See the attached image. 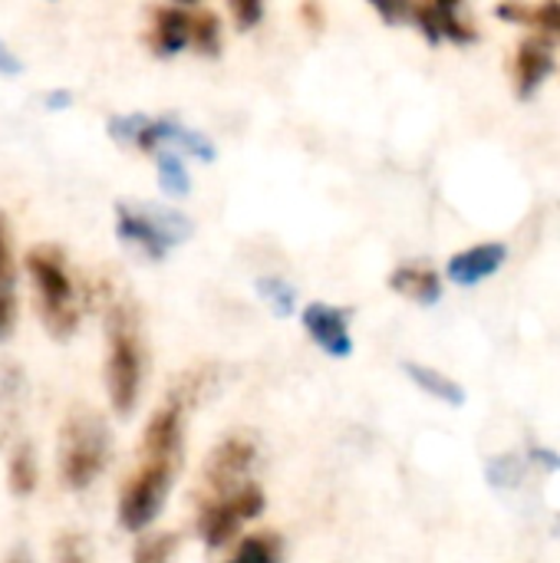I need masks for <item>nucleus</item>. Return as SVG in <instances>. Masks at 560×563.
<instances>
[{"mask_svg":"<svg viewBox=\"0 0 560 563\" xmlns=\"http://www.w3.org/2000/svg\"><path fill=\"white\" fill-rule=\"evenodd\" d=\"M264 508H267L264 488L257 482H251L248 488H241L231 498H221L215 505H201L198 518H195V531L208 551H221L241 534V525L261 518Z\"/></svg>","mask_w":560,"mask_h":563,"instance_id":"7","label":"nucleus"},{"mask_svg":"<svg viewBox=\"0 0 560 563\" xmlns=\"http://www.w3.org/2000/svg\"><path fill=\"white\" fill-rule=\"evenodd\" d=\"M178 554V534L162 531L145 538L135 551H132V563H172Z\"/></svg>","mask_w":560,"mask_h":563,"instance_id":"21","label":"nucleus"},{"mask_svg":"<svg viewBox=\"0 0 560 563\" xmlns=\"http://www.w3.org/2000/svg\"><path fill=\"white\" fill-rule=\"evenodd\" d=\"M43 102H46V109H66L73 102V96L66 89H56V92H46Z\"/></svg>","mask_w":560,"mask_h":563,"instance_id":"29","label":"nucleus"},{"mask_svg":"<svg viewBox=\"0 0 560 563\" xmlns=\"http://www.w3.org/2000/svg\"><path fill=\"white\" fill-rule=\"evenodd\" d=\"M254 465H257V442L248 432H234L221 439L201 465V478L195 488L198 508L215 505L248 488L254 482Z\"/></svg>","mask_w":560,"mask_h":563,"instance_id":"6","label":"nucleus"},{"mask_svg":"<svg viewBox=\"0 0 560 563\" xmlns=\"http://www.w3.org/2000/svg\"><path fill=\"white\" fill-rule=\"evenodd\" d=\"M191 46L201 56H218L224 46L221 36V16L208 7H191Z\"/></svg>","mask_w":560,"mask_h":563,"instance_id":"17","label":"nucleus"},{"mask_svg":"<svg viewBox=\"0 0 560 563\" xmlns=\"http://www.w3.org/2000/svg\"><path fill=\"white\" fill-rule=\"evenodd\" d=\"M525 482V462L518 455H498L488 462V485L495 488H518Z\"/></svg>","mask_w":560,"mask_h":563,"instance_id":"24","label":"nucleus"},{"mask_svg":"<svg viewBox=\"0 0 560 563\" xmlns=\"http://www.w3.org/2000/svg\"><path fill=\"white\" fill-rule=\"evenodd\" d=\"M145 379V336L132 300H119L106 313V393L116 416H132Z\"/></svg>","mask_w":560,"mask_h":563,"instance_id":"2","label":"nucleus"},{"mask_svg":"<svg viewBox=\"0 0 560 563\" xmlns=\"http://www.w3.org/2000/svg\"><path fill=\"white\" fill-rule=\"evenodd\" d=\"M505 257H508V247L498 244V241L475 244V247L455 254V257L449 261L446 274H449V280L459 284V287H475V284L488 280L492 274H498L502 264H505Z\"/></svg>","mask_w":560,"mask_h":563,"instance_id":"11","label":"nucleus"},{"mask_svg":"<svg viewBox=\"0 0 560 563\" xmlns=\"http://www.w3.org/2000/svg\"><path fill=\"white\" fill-rule=\"evenodd\" d=\"M300 13H304V20L310 23V30H320V26H323V10H320L317 3H304Z\"/></svg>","mask_w":560,"mask_h":563,"instance_id":"28","label":"nucleus"},{"mask_svg":"<svg viewBox=\"0 0 560 563\" xmlns=\"http://www.w3.org/2000/svg\"><path fill=\"white\" fill-rule=\"evenodd\" d=\"M495 13L505 20L528 23V26H538L545 33L560 36V3H502Z\"/></svg>","mask_w":560,"mask_h":563,"instance_id":"16","label":"nucleus"},{"mask_svg":"<svg viewBox=\"0 0 560 563\" xmlns=\"http://www.w3.org/2000/svg\"><path fill=\"white\" fill-rule=\"evenodd\" d=\"M191 46V7L162 3L149 10V49L162 59L178 56Z\"/></svg>","mask_w":560,"mask_h":563,"instance_id":"10","label":"nucleus"},{"mask_svg":"<svg viewBox=\"0 0 560 563\" xmlns=\"http://www.w3.org/2000/svg\"><path fill=\"white\" fill-rule=\"evenodd\" d=\"M300 323L307 336L333 360H347L353 353V336H350V310L333 307V303H307L300 310Z\"/></svg>","mask_w":560,"mask_h":563,"instance_id":"9","label":"nucleus"},{"mask_svg":"<svg viewBox=\"0 0 560 563\" xmlns=\"http://www.w3.org/2000/svg\"><path fill=\"white\" fill-rule=\"evenodd\" d=\"M389 287L422 307H432L442 300V280L432 267L426 264H399L393 274H389Z\"/></svg>","mask_w":560,"mask_h":563,"instance_id":"14","label":"nucleus"},{"mask_svg":"<svg viewBox=\"0 0 560 563\" xmlns=\"http://www.w3.org/2000/svg\"><path fill=\"white\" fill-rule=\"evenodd\" d=\"M7 485L17 498H30L36 492V455L33 445H17L7 465Z\"/></svg>","mask_w":560,"mask_h":563,"instance_id":"18","label":"nucleus"},{"mask_svg":"<svg viewBox=\"0 0 560 563\" xmlns=\"http://www.w3.org/2000/svg\"><path fill=\"white\" fill-rule=\"evenodd\" d=\"M406 20H413L419 26V33L429 43H475L479 30L462 16V7L455 0H436V3H409Z\"/></svg>","mask_w":560,"mask_h":563,"instance_id":"8","label":"nucleus"},{"mask_svg":"<svg viewBox=\"0 0 560 563\" xmlns=\"http://www.w3.org/2000/svg\"><path fill=\"white\" fill-rule=\"evenodd\" d=\"M23 73V63H20V56L0 40V76H20Z\"/></svg>","mask_w":560,"mask_h":563,"instance_id":"27","label":"nucleus"},{"mask_svg":"<svg viewBox=\"0 0 560 563\" xmlns=\"http://www.w3.org/2000/svg\"><path fill=\"white\" fill-rule=\"evenodd\" d=\"M228 13L234 16L238 30H254L264 20V3H257V0H231Z\"/></svg>","mask_w":560,"mask_h":563,"instance_id":"26","label":"nucleus"},{"mask_svg":"<svg viewBox=\"0 0 560 563\" xmlns=\"http://www.w3.org/2000/svg\"><path fill=\"white\" fill-rule=\"evenodd\" d=\"M3 563H33V558H30V551H26V548H13V551L3 558Z\"/></svg>","mask_w":560,"mask_h":563,"instance_id":"31","label":"nucleus"},{"mask_svg":"<svg viewBox=\"0 0 560 563\" xmlns=\"http://www.w3.org/2000/svg\"><path fill=\"white\" fill-rule=\"evenodd\" d=\"M257 290H261V297L271 303V310H274L277 317H290V313H294L297 290H294L287 280H281V277H261V280H257Z\"/></svg>","mask_w":560,"mask_h":563,"instance_id":"22","label":"nucleus"},{"mask_svg":"<svg viewBox=\"0 0 560 563\" xmlns=\"http://www.w3.org/2000/svg\"><path fill=\"white\" fill-rule=\"evenodd\" d=\"M53 563H92L89 538L79 531H63L53 544Z\"/></svg>","mask_w":560,"mask_h":563,"instance_id":"23","label":"nucleus"},{"mask_svg":"<svg viewBox=\"0 0 560 563\" xmlns=\"http://www.w3.org/2000/svg\"><path fill=\"white\" fill-rule=\"evenodd\" d=\"M116 234L149 261H165L191 234V221L175 208L158 205H116Z\"/></svg>","mask_w":560,"mask_h":563,"instance_id":"5","label":"nucleus"},{"mask_svg":"<svg viewBox=\"0 0 560 563\" xmlns=\"http://www.w3.org/2000/svg\"><path fill=\"white\" fill-rule=\"evenodd\" d=\"M17 327V254L10 218L0 211V343Z\"/></svg>","mask_w":560,"mask_h":563,"instance_id":"13","label":"nucleus"},{"mask_svg":"<svg viewBox=\"0 0 560 563\" xmlns=\"http://www.w3.org/2000/svg\"><path fill=\"white\" fill-rule=\"evenodd\" d=\"M281 554H284L281 538L271 534V531H261V534L241 538L238 551L231 554L228 563H281Z\"/></svg>","mask_w":560,"mask_h":563,"instance_id":"19","label":"nucleus"},{"mask_svg":"<svg viewBox=\"0 0 560 563\" xmlns=\"http://www.w3.org/2000/svg\"><path fill=\"white\" fill-rule=\"evenodd\" d=\"M145 119H149V115H142V112H129V115H116V119H109V135H112L116 142H125V145H135V135L142 132V125H145Z\"/></svg>","mask_w":560,"mask_h":563,"instance_id":"25","label":"nucleus"},{"mask_svg":"<svg viewBox=\"0 0 560 563\" xmlns=\"http://www.w3.org/2000/svg\"><path fill=\"white\" fill-rule=\"evenodd\" d=\"M112 455V435L106 429V419L96 409H73L63 419L59 429V482L69 492H86L109 465Z\"/></svg>","mask_w":560,"mask_h":563,"instance_id":"4","label":"nucleus"},{"mask_svg":"<svg viewBox=\"0 0 560 563\" xmlns=\"http://www.w3.org/2000/svg\"><path fill=\"white\" fill-rule=\"evenodd\" d=\"M155 168H158V181H162L165 195L185 198L191 191V178H188V168H185L178 152H158L155 155Z\"/></svg>","mask_w":560,"mask_h":563,"instance_id":"20","label":"nucleus"},{"mask_svg":"<svg viewBox=\"0 0 560 563\" xmlns=\"http://www.w3.org/2000/svg\"><path fill=\"white\" fill-rule=\"evenodd\" d=\"M531 459H535V462H541V465H548V468H558L560 472V455L558 452H551V449H531Z\"/></svg>","mask_w":560,"mask_h":563,"instance_id":"30","label":"nucleus"},{"mask_svg":"<svg viewBox=\"0 0 560 563\" xmlns=\"http://www.w3.org/2000/svg\"><path fill=\"white\" fill-rule=\"evenodd\" d=\"M551 69H554V53L548 36H528L515 53V92L521 99H531Z\"/></svg>","mask_w":560,"mask_h":563,"instance_id":"12","label":"nucleus"},{"mask_svg":"<svg viewBox=\"0 0 560 563\" xmlns=\"http://www.w3.org/2000/svg\"><path fill=\"white\" fill-rule=\"evenodd\" d=\"M26 271L36 287L40 320L53 340H69L79 327V287L73 280L69 261L56 244H36L26 254Z\"/></svg>","mask_w":560,"mask_h":563,"instance_id":"3","label":"nucleus"},{"mask_svg":"<svg viewBox=\"0 0 560 563\" xmlns=\"http://www.w3.org/2000/svg\"><path fill=\"white\" fill-rule=\"evenodd\" d=\"M205 393L201 376H185L168 399L149 416L139 449V465L125 478L119 495V525L125 531H145L165 508V498L182 468L185 445V409Z\"/></svg>","mask_w":560,"mask_h":563,"instance_id":"1","label":"nucleus"},{"mask_svg":"<svg viewBox=\"0 0 560 563\" xmlns=\"http://www.w3.org/2000/svg\"><path fill=\"white\" fill-rule=\"evenodd\" d=\"M403 369H406V376H409L426 396H436V399H442V402H449V406H462V402H465V389H462L455 379L442 376L439 369L422 366V363H403Z\"/></svg>","mask_w":560,"mask_h":563,"instance_id":"15","label":"nucleus"}]
</instances>
